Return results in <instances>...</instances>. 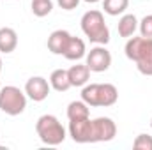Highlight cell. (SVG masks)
<instances>
[{
  "label": "cell",
  "mask_w": 152,
  "mask_h": 150,
  "mask_svg": "<svg viewBox=\"0 0 152 150\" xmlns=\"http://www.w3.org/2000/svg\"><path fill=\"white\" fill-rule=\"evenodd\" d=\"M126 57L136 64L142 74L152 76V37H129L126 42Z\"/></svg>",
  "instance_id": "obj_1"
},
{
  "label": "cell",
  "mask_w": 152,
  "mask_h": 150,
  "mask_svg": "<svg viewBox=\"0 0 152 150\" xmlns=\"http://www.w3.org/2000/svg\"><path fill=\"white\" fill-rule=\"evenodd\" d=\"M81 30L92 42L106 44L110 41V30L101 11H96V9L87 11L81 16Z\"/></svg>",
  "instance_id": "obj_2"
},
{
  "label": "cell",
  "mask_w": 152,
  "mask_h": 150,
  "mask_svg": "<svg viewBox=\"0 0 152 150\" xmlns=\"http://www.w3.org/2000/svg\"><path fill=\"white\" fill-rule=\"evenodd\" d=\"M36 131H37L39 140L44 145H50V147L60 145L66 140V129L58 122V118L53 117V115H42V117H39L37 124H36Z\"/></svg>",
  "instance_id": "obj_3"
},
{
  "label": "cell",
  "mask_w": 152,
  "mask_h": 150,
  "mask_svg": "<svg viewBox=\"0 0 152 150\" xmlns=\"http://www.w3.org/2000/svg\"><path fill=\"white\" fill-rule=\"evenodd\" d=\"M27 108V95L18 87H4L0 88V110L11 117H16L25 111Z\"/></svg>",
  "instance_id": "obj_4"
},
{
  "label": "cell",
  "mask_w": 152,
  "mask_h": 150,
  "mask_svg": "<svg viewBox=\"0 0 152 150\" xmlns=\"http://www.w3.org/2000/svg\"><path fill=\"white\" fill-rule=\"evenodd\" d=\"M87 66L90 73H104L112 66V55L104 46H96L87 55Z\"/></svg>",
  "instance_id": "obj_5"
},
{
  "label": "cell",
  "mask_w": 152,
  "mask_h": 150,
  "mask_svg": "<svg viewBox=\"0 0 152 150\" xmlns=\"http://www.w3.org/2000/svg\"><path fill=\"white\" fill-rule=\"evenodd\" d=\"M117 134V125L112 118L108 117H99L92 120V140L94 143L97 141H112Z\"/></svg>",
  "instance_id": "obj_6"
},
{
  "label": "cell",
  "mask_w": 152,
  "mask_h": 150,
  "mask_svg": "<svg viewBox=\"0 0 152 150\" xmlns=\"http://www.w3.org/2000/svg\"><path fill=\"white\" fill-rule=\"evenodd\" d=\"M69 136L76 143H94L90 117L81 118V120H69Z\"/></svg>",
  "instance_id": "obj_7"
},
{
  "label": "cell",
  "mask_w": 152,
  "mask_h": 150,
  "mask_svg": "<svg viewBox=\"0 0 152 150\" xmlns=\"http://www.w3.org/2000/svg\"><path fill=\"white\" fill-rule=\"evenodd\" d=\"M25 94L36 101V103H41L48 97L50 94V83L42 78V76H32L27 83H25Z\"/></svg>",
  "instance_id": "obj_8"
},
{
  "label": "cell",
  "mask_w": 152,
  "mask_h": 150,
  "mask_svg": "<svg viewBox=\"0 0 152 150\" xmlns=\"http://www.w3.org/2000/svg\"><path fill=\"white\" fill-rule=\"evenodd\" d=\"M118 99V90L112 83H97V106H113Z\"/></svg>",
  "instance_id": "obj_9"
},
{
  "label": "cell",
  "mask_w": 152,
  "mask_h": 150,
  "mask_svg": "<svg viewBox=\"0 0 152 150\" xmlns=\"http://www.w3.org/2000/svg\"><path fill=\"white\" fill-rule=\"evenodd\" d=\"M69 39H71V34L67 30H55L48 37V50L55 55H64Z\"/></svg>",
  "instance_id": "obj_10"
},
{
  "label": "cell",
  "mask_w": 152,
  "mask_h": 150,
  "mask_svg": "<svg viewBox=\"0 0 152 150\" xmlns=\"http://www.w3.org/2000/svg\"><path fill=\"white\" fill-rule=\"evenodd\" d=\"M18 46V34L11 27L0 28V53H11Z\"/></svg>",
  "instance_id": "obj_11"
},
{
  "label": "cell",
  "mask_w": 152,
  "mask_h": 150,
  "mask_svg": "<svg viewBox=\"0 0 152 150\" xmlns=\"http://www.w3.org/2000/svg\"><path fill=\"white\" fill-rule=\"evenodd\" d=\"M67 74H69L71 87H83V85H87V81L90 78V69L87 64H76L71 69H67Z\"/></svg>",
  "instance_id": "obj_12"
},
{
  "label": "cell",
  "mask_w": 152,
  "mask_h": 150,
  "mask_svg": "<svg viewBox=\"0 0 152 150\" xmlns=\"http://www.w3.org/2000/svg\"><path fill=\"white\" fill-rule=\"evenodd\" d=\"M118 36L120 37H133L136 28H138V20L134 14H124L120 20H118Z\"/></svg>",
  "instance_id": "obj_13"
},
{
  "label": "cell",
  "mask_w": 152,
  "mask_h": 150,
  "mask_svg": "<svg viewBox=\"0 0 152 150\" xmlns=\"http://www.w3.org/2000/svg\"><path fill=\"white\" fill-rule=\"evenodd\" d=\"M50 87L55 88L57 92H66L71 88V81H69V74L66 69H55L51 76H50Z\"/></svg>",
  "instance_id": "obj_14"
},
{
  "label": "cell",
  "mask_w": 152,
  "mask_h": 150,
  "mask_svg": "<svg viewBox=\"0 0 152 150\" xmlns=\"http://www.w3.org/2000/svg\"><path fill=\"white\" fill-rule=\"evenodd\" d=\"M85 42L81 41L80 37H73L69 39V42H67V48H66V51H64V57L67 58V60H80L83 55H85Z\"/></svg>",
  "instance_id": "obj_15"
},
{
  "label": "cell",
  "mask_w": 152,
  "mask_h": 150,
  "mask_svg": "<svg viewBox=\"0 0 152 150\" xmlns=\"http://www.w3.org/2000/svg\"><path fill=\"white\" fill-rule=\"evenodd\" d=\"M88 104L85 101H73L67 106V118L69 120H81V118H88Z\"/></svg>",
  "instance_id": "obj_16"
},
{
  "label": "cell",
  "mask_w": 152,
  "mask_h": 150,
  "mask_svg": "<svg viewBox=\"0 0 152 150\" xmlns=\"http://www.w3.org/2000/svg\"><path fill=\"white\" fill-rule=\"evenodd\" d=\"M129 5V0H103V9L110 16H118L122 14Z\"/></svg>",
  "instance_id": "obj_17"
},
{
  "label": "cell",
  "mask_w": 152,
  "mask_h": 150,
  "mask_svg": "<svg viewBox=\"0 0 152 150\" xmlns=\"http://www.w3.org/2000/svg\"><path fill=\"white\" fill-rule=\"evenodd\" d=\"M53 9V2L51 0H32V12L37 18H44L51 12Z\"/></svg>",
  "instance_id": "obj_18"
},
{
  "label": "cell",
  "mask_w": 152,
  "mask_h": 150,
  "mask_svg": "<svg viewBox=\"0 0 152 150\" xmlns=\"http://www.w3.org/2000/svg\"><path fill=\"white\" fill-rule=\"evenodd\" d=\"M133 147L136 150H152V136L149 134H138Z\"/></svg>",
  "instance_id": "obj_19"
},
{
  "label": "cell",
  "mask_w": 152,
  "mask_h": 150,
  "mask_svg": "<svg viewBox=\"0 0 152 150\" xmlns=\"http://www.w3.org/2000/svg\"><path fill=\"white\" fill-rule=\"evenodd\" d=\"M140 34L143 37H152V14L143 16V20L140 21Z\"/></svg>",
  "instance_id": "obj_20"
},
{
  "label": "cell",
  "mask_w": 152,
  "mask_h": 150,
  "mask_svg": "<svg viewBox=\"0 0 152 150\" xmlns=\"http://www.w3.org/2000/svg\"><path fill=\"white\" fill-rule=\"evenodd\" d=\"M58 2V5L62 7V9H66V11H73L78 7V4H80V0H57Z\"/></svg>",
  "instance_id": "obj_21"
},
{
  "label": "cell",
  "mask_w": 152,
  "mask_h": 150,
  "mask_svg": "<svg viewBox=\"0 0 152 150\" xmlns=\"http://www.w3.org/2000/svg\"><path fill=\"white\" fill-rule=\"evenodd\" d=\"M85 2H88V4H96V2H99V0H85Z\"/></svg>",
  "instance_id": "obj_22"
},
{
  "label": "cell",
  "mask_w": 152,
  "mask_h": 150,
  "mask_svg": "<svg viewBox=\"0 0 152 150\" xmlns=\"http://www.w3.org/2000/svg\"><path fill=\"white\" fill-rule=\"evenodd\" d=\"M0 71H2V58H0Z\"/></svg>",
  "instance_id": "obj_23"
},
{
  "label": "cell",
  "mask_w": 152,
  "mask_h": 150,
  "mask_svg": "<svg viewBox=\"0 0 152 150\" xmlns=\"http://www.w3.org/2000/svg\"><path fill=\"white\" fill-rule=\"evenodd\" d=\"M151 127H152V120H151Z\"/></svg>",
  "instance_id": "obj_24"
}]
</instances>
